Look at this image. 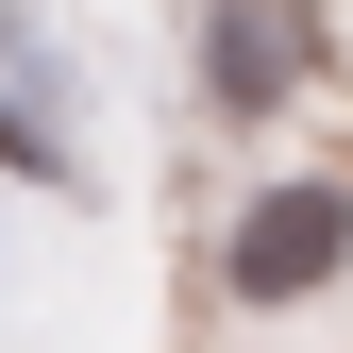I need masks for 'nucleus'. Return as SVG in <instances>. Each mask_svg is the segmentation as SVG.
Masks as SVG:
<instances>
[{"label":"nucleus","mask_w":353,"mask_h":353,"mask_svg":"<svg viewBox=\"0 0 353 353\" xmlns=\"http://www.w3.org/2000/svg\"><path fill=\"white\" fill-rule=\"evenodd\" d=\"M336 270H353V185L336 168H270V185L219 219V303H252V320L320 303Z\"/></svg>","instance_id":"f257e3e1"},{"label":"nucleus","mask_w":353,"mask_h":353,"mask_svg":"<svg viewBox=\"0 0 353 353\" xmlns=\"http://www.w3.org/2000/svg\"><path fill=\"white\" fill-rule=\"evenodd\" d=\"M320 84V0H202V101L219 118H270Z\"/></svg>","instance_id":"f03ea898"}]
</instances>
